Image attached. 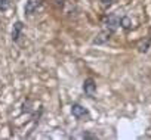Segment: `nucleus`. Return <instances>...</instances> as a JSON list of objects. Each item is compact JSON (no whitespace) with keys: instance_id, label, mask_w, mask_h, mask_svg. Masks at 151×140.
<instances>
[{"instance_id":"obj_1","label":"nucleus","mask_w":151,"mask_h":140,"mask_svg":"<svg viewBox=\"0 0 151 140\" xmlns=\"http://www.w3.org/2000/svg\"><path fill=\"white\" fill-rule=\"evenodd\" d=\"M120 22H122V16H119L117 14H110L104 19V30L114 34L120 28Z\"/></svg>"},{"instance_id":"obj_2","label":"nucleus","mask_w":151,"mask_h":140,"mask_svg":"<svg viewBox=\"0 0 151 140\" xmlns=\"http://www.w3.org/2000/svg\"><path fill=\"white\" fill-rule=\"evenodd\" d=\"M71 114L77 119H85V121L91 119V112L88 111V108H85L80 103H73L71 105Z\"/></svg>"},{"instance_id":"obj_3","label":"nucleus","mask_w":151,"mask_h":140,"mask_svg":"<svg viewBox=\"0 0 151 140\" xmlns=\"http://www.w3.org/2000/svg\"><path fill=\"white\" fill-rule=\"evenodd\" d=\"M83 92L89 97H93L95 96V93H96V83H95L93 78L89 77V78L85 80V83H83Z\"/></svg>"},{"instance_id":"obj_4","label":"nucleus","mask_w":151,"mask_h":140,"mask_svg":"<svg viewBox=\"0 0 151 140\" xmlns=\"http://www.w3.org/2000/svg\"><path fill=\"white\" fill-rule=\"evenodd\" d=\"M42 6V0H27L25 3V14L27 15H33L37 12V9H40Z\"/></svg>"},{"instance_id":"obj_5","label":"nucleus","mask_w":151,"mask_h":140,"mask_svg":"<svg viewBox=\"0 0 151 140\" xmlns=\"http://www.w3.org/2000/svg\"><path fill=\"white\" fill-rule=\"evenodd\" d=\"M111 33L110 31H107V30H102L98 36H96V38L93 40V44H104V43H107L110 38H111Z\"/></svg>"},{"instance_id":"obj_6","label":"nucleus","mask_w":151,"mask_h":140,"mask_svg":"<svg viewBox=\"0 0 151 140\" xmlns=\"http://www.w3.org/2000/svg\"><path fill=\"white\" fill-rule=\"evenodd\" d=\"M22 27H24V25H22L21 21H17V22L14 24V28H12V40H14V41H18V40H19Z\"/></svg>"},{"instance_id":"obj_7","label":"nucleus","mask_w":151,"mask_h":140,"mask_svg":"<svg viewBox=\"0 0 151 140\" xmlns=\"http://www.w3.org/2000/svg\"><path fill=\"white\" fill-rule=\"evenodd\" d=\"M150 43H151V37H148L145 41H141V43L138 44V50H139L141 53H145V52L148 50V47H150Z\"/></svg>"},{"instance_id":"obj_8","label":"nucleus","mask_w":151,"mask_h":140,"mask_svg":"<svg viewBox=\"0 0 151 140\" xmlns=\"http://www.w3.org/2000/svg\"><path fill=\"white\" fill-rule=\"evenodd\" d=\"M120 27L123 28V30H130L132 28V21L127 18V16H122V22H120Z\"/></svg>"},{"instance_id":"obj_9","label":"nucleus","mask_w":151,"mask_h":140,"mask_svg":"<svg viewBox=\"0 0 151 140\" xmlns=\"http://www.w3.org/2000/svg\"><path fill=\"white\" fill-rule=\"evenodd\" d=\"M9 9V0H0V12H6Z\"/></svg>"},{"instance_id":"obj_10","label":"nucleus","mask_w":151,"mask_h":140,"mask_svg":"<svg viewBox=\"0 0 151 140\" xmlns=\"http://www.w3.org/2000/svg\"><path fill=\"white\" fill-rule=\"evenodd\" d=\"M99 2H101V6H102L104 9H107V8H110V6L113 5L114 0H99Z\"/></svg>"}]
</instances>
